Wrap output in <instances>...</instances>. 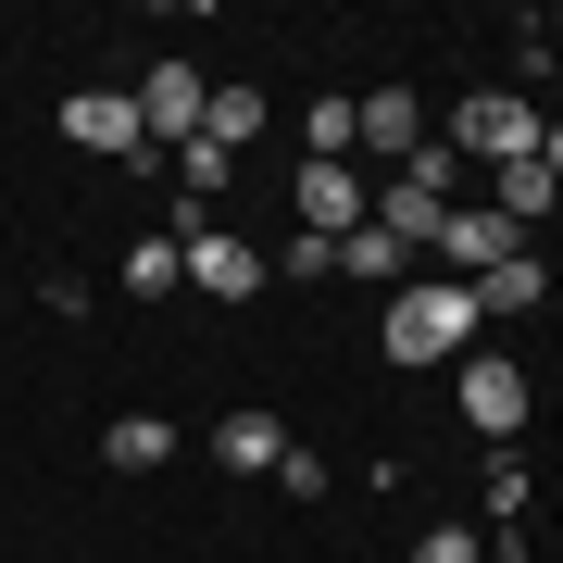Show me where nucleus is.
<instances>
[{
	"mask_svg": "<svg viewBox=\"0 0 563 563\" xmlns=\"http://www.w3.org/2000/svg\"><path fill=\"white\" fill-rule=\"evenodd\" d=\"M101 463H113V476H163V463H176V426H163V413H113L101 426Z\"/></svg>",
	"mask_w": 563,
	"mask_h": 563,
	"instance_id": "nucleus-10",
	"label": "nucleus"
},
{
	"mask_svg": "<svg viewBox=\"0 0 563 563\" xmlns=\"http://www.w3.org/2000/svg\"><path fill=\"white\" fill-rule=\"evenodd\" d=\"M514 251H526V239H514L501 213H476V201H451V213H439V263H451L463 288H476L488 263H514Z\"/></svg>",
	"mask_w": 563,
	"mask_h": 563,
	"instance_id": "nucleus-7",
	"label": "nucleus"
},
{
	"mask_svg": "<svg viewBox=\"0 0 563 563\" xmlns=\"http://www.w3.org/2000/svg\"><path fill=\"white\" fill-rule=\"evenodd\" d=\"M539 163H551V176H563V125H539Z\"/></svg>",
	"mask_w": 563,
	"mask_h": 563,
	"instance_id": "nucleus-23",
	"label": "nucleus"
},
{
	"mask_svg": "<svg viewBox=\"0 0 563 563\" xmlns=\"http://www.w3.org/2000/svg\"><path fill=\"white\" fill-rule=\"evenodd\" d=\"M488 514H501V526L526 514V463H514V451H488Z\"/></svg>",
	"mask_w": 563,
	"mask_h": 563,
	"instance_id": "nucleus-22",
	"label": "nucleus"
},
{
	"mask_svg": "<svg viewBox=\"0 0 563 563\" xmlns=\"http://www.w3.org/2000/svg\"><path fill=\"white\" fill-rule=\"evenodd\" d=\"M451 388H463V426H476V439H514V426H526V376H514L501 351H463Z\"/></svg>",
	"mask_w": 563,
	"mask_h": 563,
	"instance_id": "nucleus-4",
	"label": "nucleus"
},
{
	"mask_svg": "<svg viewBox=\"0 0 563 563\" xmlns=\"http://www.w3.org/2000/svg\"><path fill=\"white\" fill-rule=\"evenodd\" d=\"M201 101H213V88H201V63H151V76H139V125H151V139H201Z\"/></svg>",
	"mask_w": 563,
	"mask_h": 563,
	"instance_id": "nucleus-6",
	"label": "nucleus"
},
{
	"mask_svg": "<svg viewBox=\"0 0 563 563\" xmlns=\"http://www.w3.org/2000/svg\"><path fill=\"white\" fill-rule=\"evenodd\" d=\"M213 463H225V476H276V463H288V426L263 413V401H239V413L213 426Z\"/></svg>",
	"mask_w": 563,
	"mask_h": 563,
	"instance_id": "nucleus-8",
	"label": "nucleus"
},
{
	"mask_svg": "<svg viewBox=\"0 0 563 563\" xmlns=\"http://www.w3.org/2000/svg\"><path fill=\"white\" fill-rule=\"evenodd\" d=\"M339 276H363V288H401V276H413V251H401V239H388V225H376V213H363V225H351V239H339Z\"/></svg>",
	"mask_w": 563,
	"mask_h": 563,
	"instance_id": "nucleus-12",
	"label": "nucleus"
},
{
	"mask_svg": "<svg viewBox=\"0 0 563 563\" xmlns=\"http://www.w3.org/2000/svg\"><path fill=\"white\" fill-rule=\"evenodd\" d=\"M476 288H463V276H401V288H388V325H376V351L388 363H463V351H476Z\"/></svg>",
	"mask_w": 563,
	"mask_h": 563,
	"instance_id": "nucleus-1",
	"label": "nucleus"
},
{
	"mask_svg": "<svg viewBox=\"0 0 563 563\" xmlns=\"http://www.w3.org/2000/svg\"><path fill=\"white\" fill-rule=\"evenodd\" d=\"M301 225H313V239H351V225H363V176H351V163H301Z\"/></svg>",
	"mask_w": 563,
	"mask_h": 563,
	"instance_id": "nucleus-9",
	"label": "nucleus"
},
{
	"mask_svg": "<svg viewBox=\"0 0 563 563\" xmlns=\"http://www.w3.org/2000/svg\"><path fill=\"white\" fill-rule=\"evenodd\" d=\"M451 151L488 163V176H501V163H539V113H526L514 88H476V101L451 113Z\"/></svg>",
	"mask_w": 563,
	"mask_h": 563,
	"instance_id": "nucleus-3",
	"label": "nucleus"
},
{
	"mask_svg": "<svg viewBox=\"0 0 563 563\" xmlns=\"http://www.w3.org/2000/svg\"><path fill=\"white\" fill-rule=\"evenodd\" d=\"M201 139L239 163V139H263V88H213V101H201Z\"/></svg>",
	"mask_w": 563,
	"mask_h": 563,
	"instance_id": "nucleus-16",
	"label": "nucleus"
},
{
	"mask_svg": "<svg viewBox=\"0 0 563 563\" xmlns=\"http://www.w3.org/2000/svg\"><path fill=\"white\" fill-rule=\"evenodd\" d=\"M439 213H451V201H426L413 176H388V201H376V225H388L401 251H439Z\"/></svg>",
	"mask_w": 563,
	"mask_h": 563,
	"instance_id": "nucleus-15",
	"label": "nucleus"
},
{
	"mask_svg": "<svg viewBox=\"0 0 563 563\" xmlns=\"http://www.w3.org/2000/svg\"><path fill=\"white\" fill-rule=\"evenodd\" d=\"M176 251H188V276H201V301H263V276H276V263L251 239H225L201 201H176Z\"/></svg>",
	"mask_w": 563,
	"mask_h": 563,
	"instance_id": "nucleus-2",
	"label": "nucleus"
},
{
	"mask_svg": "<svg viewBox=\"0 0 563 563\" xmlns=\"http://www.w3.org/2000/svg\"><path fill=\"white\" fill-rule=\"evenodd\" d=\"M401 176L426 188V201H451V188H463V151H451V139H413V151H401Z\"/></svg>",
	"mask_w": 563,
	"mask_h": 563,
	"instance_id": "nucleus-18",
	"label": "nucleus"
},
{
	"mask_svg": "<svg viewBox=\"0 0 563 563\" xmlns=\"http://www.w3.org/2000/svg\"><path fill=\"white\" fill-rule=\"evenodd\" d=\"M426 139V113H413V88H363V151H388V163H401Z\"/></svg>",
	"mask_w": 563,
	"mask_h": 563,
	"instance_id": "nucleus-14",
	"label": "nucleus"
},
{
	"mask_svg": "<svg viewBox=\"0 0 563 563\" xmlns=\"http://www.w3.org/2000/svg\"><path fill=\"white\" fill-rule=\"evenodd\" d=\"M163 288H188V251L176 239H139V251H125V301H163Z\"/></svg>",
	"mask_w": 563,
	"mask_h": 563,
	"instance_id": "nucleus-17",
	"label": "nucleus"
},
{
	"mask_svg": "<svg viewBox=\"0 0 563 563\" xmlns=\"http://www.w3.org/2000/svg\"><path fill=\"white\" fill-rule=\"evenodd\" d=\"M413 563H488V526H426Z\"/></svg>",
	"mask_w": 563,
	"mask_h": 563,
	"instance_id": "nucleus-19",
	"label": "nucleus"
},
{
	"mask_svg": "<svg viewBox=\"0 0 563 563\" xmlns=\"http://www.w3.org/2000/svg\"><path fill=\"white\" fill-rule=\"evenodd\" d=\"M63 139H76V151H101V163L151 151V125H139V88H76V101H63Z\"/></svg>",
	"mask_w": 563,
	"mask_h": 563,
	"instance_id": "nucleus-5",
	"label": "nucleus"
},
{
	"mask_svg": "<svg viewBox=\"0 0 563 563\" xmlns=\"http://www.w3.org/2000/svg\"><path fill=\"white\" fill-rule=\"evenodd\" d=\"M551 201H563V176H551V163H501V201H488V213L526 239V225H551Z\"/></svg>",
	"mask_w": 563,
	"mask_h": 563,
	"instance_id": "nucleus-13",
	"label": "nucleus"
},
{
	"mask_svg": "<svg viewBox=\"0 0 563 563\" xmlns=\"http://www.w3.org/2000/svg\"><path fill=\"white\" fill-rule=\"evenodd\" d=\"M539 301H551V263H539V251H514V263L476 276V313H488V325H501V313H539Z\"/></svg>",
	"mask_w": 563,
	"mask_h": 563,
	"instance_id": "nucleus-11",
	"label": "nucleus"
},
{
	"mask_svg": "<svg viewBox=\"0 0 563 563\" xmlns=\"http://www.w3.org/2000/svg\"><path fill=\"white\" fill-rule=\"evenodd\" d=\"M276 276H339V239H313V225H301V239L276 251Z\"/></svg>",
	"mask_w": 563,
	"mask_h": 563,
	"instance_id": "nucleus-21",
	"label": "nucleus"
},
{
	"mask_svg": "<svg viewBox=\"0 0 563 563\" xmlns=\"http://www.w3.org/2000/svg\"><path fill=\"white\" fill-rule=\"evenodd\" d=\"M176 163H188V188H176V201H201V213H213V188H225V151H213V139H188Z\"/></svg>",
	"mask_w": 563,
	"mask_h": 563,
	"instance_id": "nucleus-20",
	"label": "nucleus"
}]
</instances>
